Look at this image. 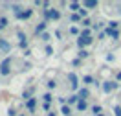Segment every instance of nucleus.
<instances>
[{
  "mask_svg": "<svg viewBox=\"0 0 121 116\" xmlns=\"http://www.w3.org/2000/svg\"><path fill=\"white\" fill-rule=\"evenodd\" d=\"M99 4L95 2V0H84L83 2V8H86V9H94V8H97Z\"/></svg>",
  "mask_w": 121,
  "mask_h": 116,
  "instance_id": "nucleus-13",
  "label": "nucleus"
},
{
  "mask_svg": "<svg viewBox=\"0 0 121 116\" xmlns=\"http://www.w3.org/2000/svg\"><path fill=\"white\" fill-rule=\"evenodd\" d=\"M92 112H94V116H97V114H103V107L101 105H92Z\"/></svg>",
  "mask_w": 121,
  "mask_h": 116,
  "instance_id": "nucleus-20",
  "label": "nucleus"
},
{
  "mask_svg": "<svg viewBox=\"0 0 121 116\" xmlns=\"http://www.w3.org/2000/svg\"><path fill=\"white\" fill-rule=\"evenodd\" d=\"M117 87H119L117 81H105V83H103V90H105L106 94H110L112 90H116Z\"/></svg>",
  "mask_w": 121,
  "mask_h": 116,
  "instance_id": "nucleus-4",
  "label": "nucleus"
},
{
  "mask_svg": "<svg viewBox=\"0 0 121 116\" xmlns=\"http://www.w3.org/2000/svg\"><path fill=\"white\" fill-rule=\"evenodd\" d=\"M70 33H72V35H81L79 28H75V26H72V28H70Z\"/></svg>",
  "mask_w": 121,
  "mask_h": 116,
  "instance_id": "nucleus-31",
  "label": "nucleus"
},
{
  "mask_svg": "<svg viewBox=\"0 0 121 116\" xmlns=\"http://www.w3.org/2000/svg\"><path fill=\"white\" fill-rule=\"evenodd\" d=\"M46 116H57V112H55V111H52V112H48Z\"/></svg>",
  "mask_w": 121,
  "mask_h": 116,
  "instance_id": "nucleus-41",
  "label": "nucleus"
},
{
  "mask_svg": "<svg viewBox=\"0 0 121 116\" xmlns=\"http://www.w3.org/2000/svg\"><path fill=\"white\" fill-rule=\"evenodd\" d=\"M72 116H73V114H72Z\"/></svg>",
  "mask_w": 121,
  "mask_h": 116,
  "instance_id": "nucleus-44",
  "label": "nucleus"
},
{
  "mask_svg": "<svg viewBox=\"0 0 121 116\" xmlns=\"http://www.w3.org/2000/svg\"><path fill=\"white\" fill-rule=\"evenodd\" d=\"M79 15H81V19H88V9L81 8V9H79Z\"/></svg>",
  "mask_w": 121,
  "mask_h": 116,
  "instance_id": "nucleus-28",
  "label": "nucleus"
},
{
  "mask_svg": "<svg viewBox=\"0 0 121 116\" xmlns=\"http://www.w3.org/2000/svg\"><path fill=\"white\" fill-rule=\"evenodd\" d=\"M79 37H92V28H83Z\"/></svg>",
  "mask_w": 121,
  "mask_h": 116,
  "instance_id": "nucleus-23",
  "label": "nucleus"
},
{
  "mask_svg": "<svg viewBox=\"0 0 121 116\" xmlns=\"http://www.w3.org/2000/svg\"><path fill=\"white\" fill-rule=\"evenodd\" d=\"M70 20H72L73 24H81V22H83V19H81L79 13H72V15H70Z\"/></svg>",
  "mask_w": 121,
  "mask_h": 116,
  "instance_id": "nucleus-16",
  "label": "nucleus"
},
{
  "mask_svg": "<svg viewBox=\"0 0 121 116\" xmlns=\"http://www.w3.org/2000/svg\"><path fill=\"white\" fill-rule=\"evenodd\" d=\"M11 44H9V41H6L4 37H0V52H4V54H9L11 52Z\"/></svg>",
  "mask_w": 121,
  "mask_h": 116,
  "instance_id": "nucleus-6",
  "label": "nucleus"
},
{
  "mask_svg": "<svg viewBox=\"0 0 121 116\" xmlns=\"http://www.w3.org/2000/svg\"><path fill=\"white\" fill-rule=\"evenodd\" d=\"M114 114L121 116V105H114Z\"/></svg>",
  "mask_w": 121,
  "mask_h": 116,
  "instance_id": "nucleus-32",
  "label": "nucleus"
},
{
  "mask_svg": "<svg viewBox=\"0 0 121 116\" xmlns=\"http://www.w3.org/2000/svg\"><path fill=\"white\" fill-rule=\"evenodd\" d=\"M33 92H35V87H30V88H26V90H24L22 92V100H31V98H33Z\"/></svg>",
  "mask_w": 121,
  "mask_h": 116,
  "instance_id": "nucleus-11",
  "label": "nucleus"
},
{
  "mask_svg": "<svg viewBox=\"0 0 121 116\" xmlns=\"http://www.w3.org/2000/svg\"><path fill=\"white\" fill-rule=\"evenodd\" d=\"M72 65H73V66H81V65H83V61H81L79 57H75V59L72 61Z\"/></svg>",
  "mask_w": 121,
  "mask_h": 116,
  "instance_id": "nucleus-36",
  "label": "nucleus"
},
{
  "mask_svg": "<svg viewBox=\"0 0 121 116\" xmlns=\"http://www.w3.org/2000/svg\"><path fill=\"white\" fill-rule=\"evenodd\" d=\"M46 85H48V88H50V90H53V88H57V81H55V79H50Z\"/></svg>",
  "mask_w": 121,
  "mask_h": 116,
  "instance_id": "nucleus-27",
  "label": "nucleus"
},
{
  "mask_svg": "<svg viewBox=\"0 0 121 116\" xmlns=\"http://www.w3.org/2000/svg\"><path fill=\"white\" fill-rule=\"evenodd\" d=\"M77 98H79V101L81 100H88V98H90V90H88V88H86V87H83V88H79V90H77Z\"/></svg>",
  "mask_w": 121,
  "mask_h": 116,
  "instance_id": "nucleus-8",
  "label": "nucleus"
},
{
  "mask_svg": "<svg viewBox=\"0 0 121 116\" xmlns=\"http://www.w3.org/2000/svg\"><path fill=\"white\" fill-rule=\"evenodd\" d=\"M105 33H106V35H108L110 39H112V41H117V39H119V31H117V30H112V28H106V30H105Z\"/></svg>",
  "mask_w": 121,
  "mask_h": 116,
  "instance_id": "nucleus-10",
  "label": "nucleus"
},
{
  "mask_svg": "<svg viewBox=\"0 0 121 116\" xmlns=\"http://www.w3.org/2000/svg\"><path fill=\"white\" fill-rule=\"evenodd\" d=\"M97 116H105V114H97Z\"/></svg>",
  "mask_w": 121,
  "mask_h": 116,
  "instance_id": "nucleus-43",
  "label": "nucleus"
},
{
  "mask_svg": "<svg viewBox=\"0 0 121 116\" xmlns=\"http://www.w3.org/2000/svg\"><path fill=\"white\" fill-rule=\"evenodd\" d=\"M88 109V101H84V100H81L79 103H77V111H81V112H84Z\"/></svg>",
  "mask_w": 121,
  "mask_h": 116,
  "instance_id": "nucleus-18",
  "label": "nucleus"
},
{
  "mask_svg": "<svg viewBox=\"0 0 121 116\" xmlns=\"http://www.w3.org/2000/svg\"><path fill=\"white\" fill-rule=\"evenodd\" d=\"M42 109L46 112H52V103H42Z\"/></svg>",
  "mask_w": 121,
  "mask_h": 116,
  "instance_id": "nucleus-33",
  "label": "nucleus"
},
{
  "mask_svg": "<svg viewBox=\"0 0 121 116\" xmlns=\"http://www.w3.org/2000/svg\"><path fill=\"white\" fill-rule=\"evenodd\" d=\"M8 26H9V19H8L6 15H2V17H0V31L6 30Z\"/></svg>",
  "mask_w": 121,
  "mask_h": 116,
  "instance_id": "nucleus-15",
  "label": "nucleus"
},
{
  "mask_svg": "<svg viewBox=\"0 0 121 116\" xmlns=\"http://www.w3.org/2000/svg\"><path fill=\"white\" fill-rule=\"evenodd\" d=\"M50 17H52V20H59L60 19V11L57 8H52L50 9Z\"/></svg>",
  "mask_w": 121,
  "mask_h": 116,
  "instance_id": "nucleus-14",
  "label": "nucleus"
},
{
  "mask_svg": "<svg viewBox=\"0 0 121 116\" xmlns=\"http://www.w3.org/2000/svg\"><path fill=\"white\" fill-rule=\"evenodd\" d=\"M77 57H79L81 61H83V59H88V57H90V52H88V50H79Z\"/></svg>",
  "mask_w": 121,
  "mask_h": 116,
  "instance_id": "nucleus-19",
  "label": "nucleus"
},
{
  "mask_svg": "<svg viewBox=\"0 0 121 116\" xmlns=\"http://www.w3.org/2000/svg\"><path fill=\"white\" fill-rule=\"evenodd\" d=\"M18 116H28V114H26V112H20V114H18Z\"/></svg>",
  "mask_w": 121,
  "mask_h": 116,
  "instance_id": "nucleus-42",
  "label": "nucleus"
},
{
  "mask_svg": "<svg viewBox=\"0 0 121 116\" xmlns=\"http://www.w3.org/2000/svg\"><path fill=\"white\" fill-rule=\"evenodd\" d=\"M46 26H48V22H46V20H42V22H39L37 26H35V30H33V33H35V35H42V33H46Z\"/></svg>",
  "mask_w": 121,
  "mask_h": 116,
  "instance_id": "nucleus-9",
  "label": "nucleus"
},
{
  "mask_svg": "<svg viewBox=\"0 0 121 116\" xmlns=\"http://www.w3.org/2000/svg\"><path fill=\"white\" fill-rule=\"evenodd\" d=\"M105 37H106V33H105V31H99V35H97V39H99V41H103Z\"/></svg>",
  "mask_w": 121,
  "mask_h": 116,
  "instance_id": "nucleus-39",
  "label": "nucleus"
},
{
  "mask_svg": "<svg viewBox=\"0 0 121 116\" xmlns=\"http://www.w3.org/2000/svg\"><path fill=\"white\" fill-rule=\"evenodd\" d=\"M40 39H42L44 42H48V41L52 39V35H50V33H42V35H40Z\"/></svg>",
  "mask_w": 121,
  "mask_h": 116,
  "instance_id": "nucleus-35",
  "label": "nucleus"
},
{
  "mask_svg": "<svg viewBox=\"0 0 121 116\" xmlns=\"http://www.w3.org/2000/svg\"><path fill=\"white\" fill-rule=\"evenodd\" d=\"M8 114H9V116H18V114H17V111H15V109H13V107H9Z\"/></svg>",
  "mask_w": 121,
  "mask_h": 116,
  "instance_id": "nucleus-38",
  "label": "nucleus"
},
{
  "mask_svg": "<svg viewBox=\"0 0 121 116\" xmlns=\"http://www.w3.org/2000/svg\"><path fill=\"white\" fill-rule=\"evenodd\" d=\"M68 105H77L79 103V98H77V94H73V96H68Z\"/></svg>",
  "mask_w": 121,
  "mask_h": 116,
  "instance_id": "nucleus-21",
  "label": "nucleus"
},
{
  "mask_svg": "<svg viewBox=\"0 0 121 116\" xmlns=\"http://www.w3.org/2000/svg\"><path fill=\"white\" fill-rule=\"evenodd\" d=\"M37 100H39L37 96H33V98H31V100H28V101H26V103H24V107L28 109V111H30L31 114H33V112H35V105H37Z\"/></svg>",
  "mask_w": 121,
  "mask_h": 116,
  "instance_id": "nucleus-7",
  "label": "nucleus"
},
{
  "mask_svg": "<svg viewBox=\"0 0 121 116\" xmlns=\"http://www.w3.org/2000/svg\"><path fill=\"white\" fill-rule=\"evenodd\" d=\"M33 11H35V9L28 8V9H24L20 15H15V19H18V20H28V19H31V17H33Z\"/></svg>",
  "mask_w": 121,
  "mask_h": 116,
  "instance_id": "nucleus-5",
  "label": "nucleus"
},
{
  "mask_svg": "<svg viewBox=\"0 0 121 116\" xmlns=\"http://www.w3.org/2000/svg\"><path fill=\"white\" fill-rule=\"evenodd\" d=\"M52 54H53V48L50 44H46V55H52Z\"/></svg>",
  "mask_w": 121,
  "mask_h": 116,
  "instance_id": "nucleus-37",
  "label": "nucleus"
},
{
  "mask_svg": "<svg viewBox=\"0 0 121 116\" xmlns=\"http://www.w3.org/2000/svg\"><path fill=\"white\" fill-rule=\"evenodd\" d=\"M108 28H112V30H117V28H119V22H117V20H110V22H108Z\"/></svg>",
  "mask_w": 121,
  "mask_h": 116,
  "instance_id": "nucleus-29",
  "label": "nucleus"
},
{
  "mask_svg": "<svg viewBox=\"0 0 121 116\" xmlns=\"http://www.w3.org/2000/svg\"><path fill=\"white\" fill-rule=\"evenodd\" d=\"M101 28H103V22H95V24H94V26H92V30H94V31L101 30Z\"/></svg>",
  "mask_w": 121,
  "mask_h": 116,
  "instance_id": "nucleus-34",
  "label": "nucleus"
},
{
  "mask_svg": "<svg viewBox=\"0 0 121 116\" xmlns=\"http://www.w3.org/2000/svg\"><path fill=\"white\" fill-rule=\"evenodd\" d=\"M17 35H18V42H20V41H28V37H26V33H22L20 30L17 31Z\"/></svg>",
  "mask_w": 121,
  "mask_h": 116,
  "instance_id": "nucleus-30",
  "label": "nucleus"
},
{
  "mask_svg": "<svg viewBox=\"0 0 121 116\" xmlns=\"http://www.w3.org/2000/svg\"><path fill=\"white\" fill-rule=\"evenodd\" d=\"M92 42H94L92 37H77V46H79V50H84V46H88Z\"/></svg>",
  "mask_w": 121,
  "mask_h": 116,
  "instance_id": "nucleus-3",
  "label": "nucleus"
},
{
  "mask_svg": "<svg viewBox=\"0 0 121 116\" xmlns=\"http://www.w3.org/2000/svg\"><path fill=\"white\" fill-rule=\"evenodd\" d=\"M68 81L72 90H79V77L75 76V72H68Z\"/></svg>",
  "mask_w": 121,
  "mask_h": 116,
  "instance_id": "nucleus-2",
  "label": "nucleus"
},
{
  "mask_svg": "<svg viewBox=\"0 0 121 116\" xmlns=\"http://www.w3.org/2000/svg\"><path fill=\"white\" fill-rule=\"evenodd\" d=\"M83 83H86V85H90V83H94L95 85V79L92 76H83Z\"/></svg>",
  "mask_w": 121,
  "mask_h": 116,
  "instance_id": "nucleus-24",
  "label": "nucleus"
},
{
  "mask_svg": "<svg viewBox=\"0 0 121 116\" xmlns=\"http://www.w3.org/2000/svg\"><path fill=\"white\" fill-rule=\"evenodd\" d=\"M11 63H13V57H6L4 61L0 63V76H9V72H11Z\"/></svg>",
  "mask_w": 121,
  "mask_h": 116,
  "instance_id": "nucleus-1",
  "label": "nucleus"
},
{
  "mask_svg": "<svg viewBox=\"0 0 121 116\" xmlns=\"http://www.w3.org/2000/svg\"><path fill=\"white\" fill-rule=\"evenodd\" d=\"M81 8H83V4H79V2H68V9L73 11V13H79Z\"/></svg>",
  "mask_w": 121,
  "mask_h": 116,
  "instance_id": "nucleus-12",
  "label": "nucleus"
},
{
  "mask_svg": "<svg viewBox=\"0 0 121 116\" xmlns=\"http://www.w3.org/2000/svg\"><path fill=\"white\" fill-rule=\"evenodd\" d=\"M81 26H83V28H92L94 24H92V20H90V19H83V22H81Z\"/></svg>",
  "mask_w": 121,
  "mask_h": 116,
  "instance_id": "nucleus-26",
  "label": "nucleus"
},
{
  "mask_svg": "<svg viewBox=\"0 0 121 116\" xmlns=\"http://www.w3.org/2000/svg\"><path fill=\"white\" fill-rule=\"evenodd\" d=\"M42 100H44V103H52L55 98H53V94H52V92H46L44 96H42Z\"/></svg>",
  "mask_w": 121,
  "mask_h": 116,
  "instance_id": "nucleus-22",
  "label": "nucleus"
},
{
  "mask_svg": "<svg viewBox=\"0 0 121 116\" xmlns=\"http://www.w3.org/2000/svg\"><path fill=\"white\" fill-rule=\"evenodd\" d=\"M116 79H117V81H121V70L117 72V74H116Z\"/></svg>",
  "mask_w": 121,
  "mask_h": 116,
  "instance_id": "nucleus-40",
  "label": "nucleus"
},
{
  "mask_svg": "<svg viewBox=\"0 0 121 116\" xmlns=\"http://www.w3.org/2000/svg\"><path fill=\"white\" fill-rule=\"evenodd\" d=\"M28 44H30V41H20V42H18V48L26 52V50H30V48H28Z\"/></svg>",
  "mask_w": 121,
  "mask_h": 116,
  "instance_id": "nucleus-25",
  "label": "nucleus"
},
{
  "mask_svg": "<svg viewBox=\"0 0 121 116\" xmlns=\"http://www.w3.org/2000/svg\"><path fill=\"white\" fill-rule=\"evenodd\" d=\"M60 112H62V116H72V107L66 103V105H62V107H60Z\"/></svg>",
  "mask_w": 121,
  "mask_h": 116,
  "instance_id": "nucleus-17",
  "label": "nucleus"
}]
</instances>
